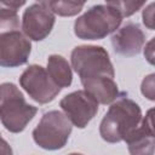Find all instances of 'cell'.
I'll list each match as a JSON object with an SVG mask.
<instances>
[{"instance_id": "obj_1", "label": "cell", "mask_w": 155, "mask_h": 155, "mask_svg": "<svg viewBox=\"0 0 155 155\" xmlns=\"http://www.w3.org/2000/svg\"><path fill=\"white\" fill-rule=\"evenodd\" d=\"M142 109L132 99L120 96L113 102L101 121L99 134L108 143H119L139 126L142 121Z\"/></svg>"}, {"instance_id": "obj_2", "label": "cell", "mask_w": 155, "mask_h": 155, "mask_svg": "<svg viewBox=\"0 0 155 155\" xmlns=\"http://www.w3.org/2000/svg\"><path fill=\"white\" fill-rule=\"evenodd\" d=\"M36 111L38 108L25 101L15 84H0V121L7 131L12 133L22 132L33 120Z\"/></svg>"}, {"instance_id": "obj_3", "label": "cell", "mask_w": 155, "mask_h": 155, "mask_svg": "<svg viewBox=\"0 0 155 155\" xmlns=\"http://www.w3.org/2000/svg\"><path fill=\"white\" fill-rule=\"evenodd\" d=\"M120 13L108 4L94 5L74 23V34L81 40H101L119 29Z\"/></svg>"}, {"instance_id": "obj_4", "label": "cell", "mask_w": 155, "mask_h": 155, "mask_svg": "<svg viewBox=\"0 0 155 155\" xmlns=\"http://www.w3.org/2000/svg\"><path fill=\"white\" fill-rule=\"evenodd\" d=\"M71 67L79 75L80 81L97 78L114 79L115 71L109 53L102 46L81 45L71 51Z\"/></svg>"}, {"instance_id": "obj_5", "label": "cell", "mask_w": 155, "mask_h": 155, "mask_svg": "<svg viewBox=\"0 0 155 155\" xmlns=\"http://www.w3.org/2000/svg\"><path fill=\"white\" fill-rule=\"evenodd\" d=\"M71 128V122L62 111L51 110L42 115L34 128L33 139L45 150H58L67 144Z\"/></svg>"}, {"instance_id": "obj_6", "label": "cell", "mask_w": 155, "mask_h": 155, "mask_svg": "<svg viewBox=\"0 0 155 155\" xmlns=\"http://www.w3.org/2000/svg\"><path fill=\"white\" fill-rule=\"evenodd\" d=\"M19 85L29 97L39 104L52 102L61 92V88L50 79L46 69L38 64L29 65L22 73Z\"/></svg>"}, {"instance_id": "obj_7", "label": "cell", "mask_w": 155, "mask_h": 155, "mask_svg": "<svg viewBox=\"0 0 155 155\" xmlns=\"http://www.w3.org/2000/svg\"><path fill=\"white\" fill-rule=\"evenodd\" d=\"M98 102L85 90L74 91L64 96L59 105L63 114L68 117L73 126L85 128L98 111Z\"/></svg>"}, {"instance_id": "obj_8", "label": "cell", "mask_w": 155, "mask_h": 155, "mask_svg": "<svg viewBox=\"0 0 155 155\" xmlns=\"http://www.w3.org/2000/svg\"><path fill=\"white\" fill-rule=\"evenodd\" d=\"M54 15L46 1H39L29 5L22 17L23 34L33 41H41L48 36L54 25Z\"/></svg>"}, {"instance_id": "obj_9", "label": "cell", "mask_w": 155, "mask_h": 155, "mask_svg": "<svg viewBox=\"0 0 155 155\" xmlns=\"http://www.w3.org/2000/svg\"><path fill=\"white\" fill-rule=\"evenodd\" d=\"M31 52L30 40L21 31L0 34V67L16 68L28 62Z\"/></svg>"}, {"instance_id": "obj_10", "label": "cell", "mask_w": 155, "mask_h": 155, "mask_svg": "<svg viewBox=\"0 0 155 155\" xmlns=\"http://www.w3.org/2000/svg\"><path fill=\"white\" fill-rule=\"evenodd\" d=\"M145 42V35L137 23H127L111 36V45L117 54L133 57L138 54Z\"/></svg>"}, {"instance_id": "obj_11", "label": "cell", "mask_w": 155, "mask_h": 155, "mask_svg": "<svg viewBox=\"0 0 155 155\" xmlns=\"http://www.w3.org/2000/svg\"><path fill=\"white\" fill-rule=\"evenodd\" d=\"M127 148L131 155H154L155 136L153 124V109L148 110L139 126L126 138Z\"/></svg>"}, {"instance_id": "obj_12", "label": "cell", "mask_w": 155, "mask_h": 155, "mask_svg": "<svg viewBox=\"0 0 155 155\" xmlns=\"http://www.w3.org/2000/svg\"><path fill=\"white\" fill-rule=\"evenodd\" d=\"M81 84L84 86V90L101 104H111L120 97L119 88L114 79L97 78L82 81Z\"/></svg>"}, {"instance_id": "obj_13", "label": "cell", "mask_w": 155, "mask_h": 155, "mask_svg": "<svg viewBox=\"0 0 155 155\" xmlns=\"http://www.w3.org/2000/svg\"><path fill=\"white\" fill-rule=\"evenodd\" d=\"M46 71L50 79L61 90L69 87L73 81V71L68 61L61 54H51L47 59Z\"/></svg>"}, {"instance_id": "obj_14", "label": "cell", "mask_w": 155, "mask_h": 155, "mask_svg": "<svg viewBox=\"0 0 155 155\" xmlns=\"http://www.w3.org/2000/svg\"><path fill=\"white\" fill-rule=\"evenodd\" d=\"M24 4V1H0V34L19 30L17 10Z\"/></svg>"}, {"instance_id": "obj_15", "label": "cell", "mask_w": 155, "mask_h": 155, "mask_svg": "<svg viewBox=\"0 0 155 155\" xmlns=\"http://www.w3.org/2000/svg\"><path fill=\"white\" fill-rule=\"evenodd\" d=\"M46 4L53 15H58L62 17H71L78 15L85 5L84 2H78V1H59V0L46 1Z\"/></svg>"}, {"instance_id": "obj_16", "label": "cell", "mask_w": 155, "mask_h": 155, "mask_svg": "<svg viewBox=\"0 0 155 155\" xmlns=\"http://www.w3.org/2000/svg\"><path fill=\"white\" fill-rule=\"evenodd\" d=\"M107 4L109 6H111V7H114L120 13V16L122 18L132 16L142 6L145 5L144 1H108Z\"/></svg>"}, {"instance_id": "obj_17", "label": "cell", "mask_w": 155, "mask_h": 155, "mask_svg": "<svg viewBox=\"0 0 155 155\" xmlns=\"http://www.w3.org/2000/svg\"><path fill=\"white\" fill-rule=\"evenodd\" d=\"M154 78L155 75L154 74H150L148 76H145L142 81V85H140V91H142V94L144 97H147L149 101H154L155 99V88H154Z\"/></svg>"}, {"instance_id": "obj_18", "label": "cell", "mask_w": 155, "mask_h": 155, "mask_svg": "<svg viewBox=\"0 0 155 155\" xmlns=\"http://www.w3.org/2000/svg\"><path fill=\"white\" fill-rule=\"evenodd\" d=\"M154 6L155 4L154 2H150L144 10H143V13H142V19H143V24L153 30L154 29Z\"/></svg>"}, {"instance_id": "obj_19", "label": "cell", "mask_w": 155, "mask_h": 155, "mask_svg": "<svg viewBox=\"0 0 155 155\" xmlns=\"http://www.w3.org/2000/svg\"><path fill=\"white\" fill-rule=\"evenodd\" d=\"M144 56L150 64H154V39H151L144 47Z\"/></svg>"}, {"instance_id": "obj_20", "label": "cell", "mask_w": 155, "mask_h": 155, "mask_svg": "<svg viewBox=\"0 0 155 155\" xmlns=\"http://www.w3.org/2000/svg\"><path fill=\"white\" fill-rule=\"evenodd\" d=\"M0 155H13L11 145L7 143V140H5L1 137V133H0Z\"/></svg>"}, {"instance_id": "obj_21", "label": "cell", "mask_w": 155, "mask_h": 155, "mask_svg": "<svg viewBox=\"0 0 155 155\" xmlns=\"http://www.w3.org/2000/svg\"><path fill=\"white\" fill-rule=\"evenodd\" d=\"M68 155H82V154H79V153H71V154H68Z\"/></svg>"}]
</instances>
